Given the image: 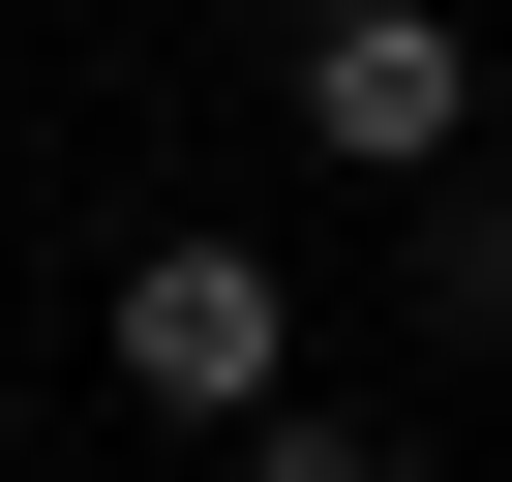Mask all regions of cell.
<instances>
[{
	"label": "cell",
	"instance_id": "277c9868",
	"mask_svg": "<svg viewBox=\"0 0 512 482\" xmlns=\"http://www.w3.org/2000/svg\"><path fill=\"white\" fill-rule=\"evenodd\" d=\"M211 482H422L392 422H332V392H272V422H211Z\"/></svg>",
	"mask_w": 512,
	"mask_h": 482
},
{
	"label": "cell",
	"instance_id": "6da1fadb",
	"mask_svg": "<svg viewBox=\"0 0 512 482\" xmlns=\"http://www.w3.org/2000/svg\"><path fill=\"white\" fill-rule=\"evenodd\" d=\"M91 362L211 452V422H272V392H302V272H272V241H211V211H151L121 272H91Z\"/></svg>",
	"mask_w": 512,
	"mask_h": 482
},
{
	"label": "cell",
	"instance_id": "7a4b0ae2",
	"mask_svg": "<svg viewBox=\"0 0 512 482\" xmlns=\"http://www.w3.org/2000/svg\"><path fill=\"white\" fill-rule=\"evenodd\" d=\"M302 151L422 211V181L482 151V0H302Z\"/></svg>",
	"mask_w": 512,
	"mask_h": 482
},
{
	"label": "cell",
	"instance_id": "3957f363",
	"mask_svg": "<svg viewBox=\"0 0 512 482\" xmlns=\"http://www.w3.org/2000/svg\"><path fill=\"white\" fill-rule=\"evenodd\" d=\"M392 272H422V332H512V181H482V151L422 181V241H392Z\"/></svg>",
	"mask_w": 512,
	"mask_h": 482
}]
</instances>
